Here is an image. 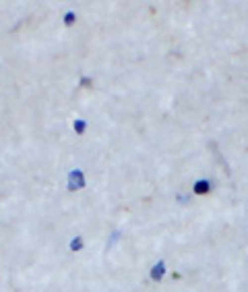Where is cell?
Segmentation results:
<instances>
[{"label": "cell", "mask_w": 248, "mask_h": 292, "mask_svg": "<svg viewBox=\"0 0 248 292\" xmlns=\"http://www.w3.org/2000/svg\"><path fill=\"white\" fill-rule=\"evenodd\" d=\"M66 186H68V191H81V189H85V186H87L85 172L79 170V168L70 170L68 176H66Z\"/></svg>", "instance_id": "obj_1"}, {"label": "cell", "mask_w": 248, "mask_h": 292, "mask_svg": "<svg viewBox=\"0 0 248 292\" xmlns=\"http://www.w3.org/2000/svg\"><path fill=\"white\" fill-rule=\"evenodd\" d=\"M211 180L209 178H198V180H195V184H193V193L195 195H207L209 191H211Z\"/></svg>", "instance_id": "obj_2"}, {"label": "cell", "mask_w": 248, "mask_h": 292, "mask_svg": "<svg viewBox=\"0 0 248 292\" xmlns=\"http://www.w3.org/2000/svg\"><path fill=\"white\" fill-rule=\"evenodd\" d=\"M149 276H151V280H153V282H161V280H163V276H165V261H157L155 265L151 267Z\"/></svg>", "instance_id": "obj_3"}, {"label": "cell", "mask_w": 248, "mask_h": 292, "mask_svg": "<svg viewBox=\"0 0 248 292\" xmlns=\"http://www.w3.org/2000/svg\"><path fill=\"white\" fill-rule=\"evenodd\" d=\"M73 131L77 135H85L87 133V120L85 118H75L73 120Z\"/></svg>", "instance_id": "obj_4"}, {"label": "cell", "mask_w": 248, "mask_h": 292, "mask_svg": "<svg viewBox=\"0 0 248 292\" xmlns=\"http://www.w3.org/2000/svg\"><path fill=\"white\" fill-rule=\"evenodd\" d=\"M83 247H85V240H83V236H75L73 240L68 242V249L73 251V253H79V251H83Z\"/></svg>", "instance_id": "obj_5"}, {"label": "cell", "mask_w": 248, "mask_h": 292, "mask_svg": "<svg viewBox=\"0 0 248 292\" xmlns=\"http://www.w3.org/2000/svg\"><path fill=\"white\" fill-rule=\"evenodd\" d=\"M64 25L66 27H70V25H75V23H77V13H75V10H66V13H64Z\"/></svg>", "instance_id": "obj_6"}, {"label": "cell", "mask_w": 248, "mask_h": 292, "mask_svg": "<svg viewBox=\"0 0 248 292\" xmlns=\"http://www.w3.org/2000/svg\"><path fill=\"white\" fill-rule=\"evenodd\" d=\"M120 236H122V232H114V234H112V238H110V242L105 244V251H110V249L114 247V244H116L118 240H120Z\"/></svg>", "instance_id": "obj_7"}, {"label": "cell", "mask_w": 248, "mask_h": 292, "mask_svg": "<svg viewBox=\"0 0 248 292\" xmlns=\"http://www.w3.org/2000/svg\"><path fill=\"white\" fill-rule=\"evenodd\" d=\"M79 85H81V87H89V85H93V79H91V77H83Z\"/></svg>", "instance_id": "obj_8"}, {"label": "cell", "mask_w": 248, "mask_h": 292, "mask_svg": "<svg viewBox=\"0 0 248 292\" xmlns=\"http://www.w3.org/2000/svg\"><path fill=\"white\" fill-rule=\"evenodd\" d=\"M178 201L180 203H188V201H191V197H188V195H178Z\"/></svg>", "instance_id": "obj_9"}]
</instances>
